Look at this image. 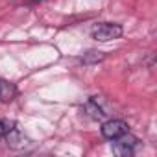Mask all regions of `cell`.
Returning <instances> with one entry per match:
<instances>
[{"instance_id":"1","label":"cell","mask_w":157,"mask_h":157,"mask_svg":"<svg viewBox=\"0 0 157 157\" xmlns=\"http://www.w3.org/2000/svg\"><path fill=\"white\" fill-rule=\"evenodd\" d=\"M124 33L122 26L117 22H98L91 28V37L94 41L100 43H107V41H115Z\"/></svg>"},{"instance_id":"2","label":"cell","mask_w":157,"mask_h":157,"mask_svg":"<svg viewBox=\"0 0 157 157\" xmlns=\"http://www.w3.org/2000/svg\"><path fill=\"white\" fill-rule=\"evenodd\" d=\"M137 148H139V139L133 137V135H129V131L113 140V151H115L117 155H122V157L133 155Z\"/></svg>"},{"instance_id":"3","label":"cell","mask_w":157,"mask_h":157,"mask_svg":"<svg viewBox=\"0 0 157 157\" xmlns=\"http://www.w3.org/2000/svg\"><path fill=\"white\" fill-rule=\"evenodd\" d=\"M100 131H102V137H104V139L115 140V139H118L120 135L128 133V131H129V126H128V122H124V120L113 118V120L104 122L102 128H100Z\"/></svg>"},{"instance_id":"4","label":"cell","mask_w":157,"mask_h":157,"mask_svg":"<svg viewBox=\"0 0 157 157\" xmlns=\"http://www.w3.org/2000/svg\"><path fill=\"white\" fill-rule=\"evenodd\" d=\"M19 94V89L13 82L10 80H4V78H0V104H10L17 98Z\"/></svg>"},{"instance_id":"5","label":"cell","mask_w":157,"mask_h":157,"mask_svg":"<svg viewBox=\"0 0 157 157\" xmlns=\"http://www.w3.org/2000/svg\"><path fill=\"white\" fill-rule=\"evenodd\" d=\"M4 140L8 142V146H10V148H15V150H24V148H28V146L32 144V142H30V140H28V139H26V137L17 129V128H15V126L10 129V133L6 135V139H4Z\"/></svg>"},{"instance_id":"6","label":"cell","mask_w":157,"mask_h":157,"mask_svg":"<svg viewBox=\"0 0 157 157\" xmlns=\"http://www.w3.org/2000/svg\"><path fill=\"white\" fill-rule=\"evenodd\" d=\"M85 111H87V115H91L94 120H102V118L107 115V113L98 105V100H96V98H91V100L85 104Z\"/></svg>"},{"instance_id":"7","label":"cell","mask_w":157,"mask_h":157,"mask_svg":"<svg viewBox=\"0 0 157 157\" xmlns=\"http://www.w3.org/2000/svg\"><path fill=\"white\" fill-rule=\"evenodd\" d=\"M13 126H15L13 122H10V120H4V118H0V142H2V140L6 139V135L10 133V129H11Z\"/></svg>"}]
</instances>
